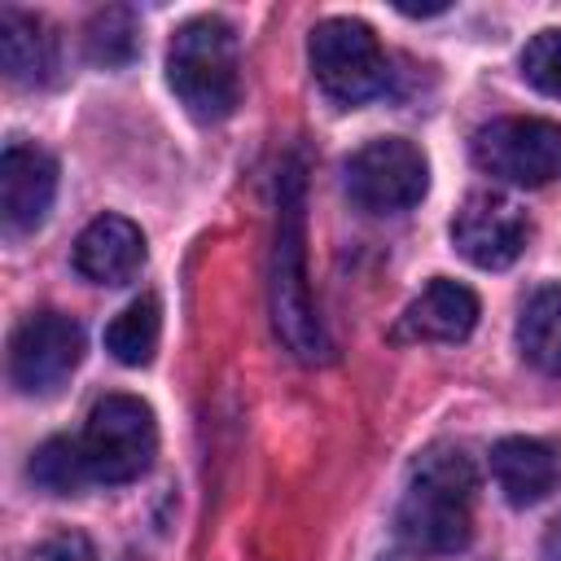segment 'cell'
<instances>
[{"label": "cell", "mask_w": 561, "mask_h": 561, "mask_svg": "<svg viewBox=\"0 0 561 561\" xmlns=\"http://www.w3.org/2000/svg\"><path fill=\"white\" fill-rule=\"evenodd\" d=\"M83 359V329L66 311H35L9 337V377L22 394H53Z\"/></svg>", "instance_id": "obj_8"}, {"label": "cell", "mask_w": 561, "mask_h": 561, "mask_svg": "<svg viewBox=\"0 0 561 561\" xmlns=\"http://www.w3.org/2000/svg\"><path fill=\"white\" fill-rule=\"evenodd\" d=\"M272 324L285 351L302 364L329 355L311 285H307V197L302 167L285 162L276 180V245H272Z\"/></svg>", "instance_id": "obj_1"}, {"label": "cell", "mask_w": 561, "mask_h": 561, "mask_svg": "<svg viewBox=\"0 0 561 561\" xmlns=\"http://www.w3.org/2000/svg\"><path fill=\"white\" fill-rule=\"evenodd\" d=\"M473 491L478 473L460 447H430L399 504V535L430 557H451L473 539Z\"/></svg>", "instance_id": "obj_2"}, {"label": "cell", "mask_w": 561, "mask_h": 561, "mask_svg": "<svg viewBox=\"0 0 561 561\" xmlns=\"http://www.w3.org/2000/svg\"><path fill=\"white\" fill-rule=\"evenodd\" d=\"M425 153L403 136H377L346 158V193L368 215H399L425 197Z\"/></svg>", "instance_id": "obj_6"}, {"label": "cell", "mask_w": 561, "mask_h": 561, "mask_svg": "<svg viewBox=\"0 0 561 561\" xmlns=\"http://www.w3.org/2000/svg\"><path fill=\"white\" fill-rule=\"evenodd\" d=\"M311 75L337 105H359L386 88V53L373 26L355 18H324L307 39Z\"/></svg>", "instance_id": "obj_5"}, {"label": "cell", "mask_w": 561, "mask_h": 561, "mask_svg": "<svg viewBox=\"0 0 561 561\" xmlns=\"http://www.w3.org/2000/svg\"><path fill=\"white\" fill-rule=\"evenodd\" d=\"M88 478L92 473H88V460H83L79 438H48L31 456V482L44 486V491H53V495H75Z\"/></svg>", "instance_id": "obj_17"}, {"label": "cell", "mask_w": 561, "mask_h": 561, "mask_svg": "<svg viewBox=\"0 0 561 561\" xmlns=\"http://www.w3.org/2000/svg\"><path fill=\"white\" fill-rule=\"evenodd\" d=\"M0 57L13 83H39L53 70V35L22 9H0Z\"/></svg>", "instance_id": "obj_14"}, {"label": "cell", "mask_w": 561, "mask_h": 561, "mask_svg": "<svg viewBox=\"0 0 561 561\" xmlns=\"http://www.w3.org/2000/svg\"><path fill=\"white\" fill-rule=\"evenodd\" d=\"M79 447L96 482H131L158 456V421L136 394H105L88 412Z\"/></svg>", "instance_id": "obj_4"}, {"label": "cell", "mask_w": 561, "mask_h": 561, "mask_svg": "<svg viewBox=\"0 0 561 561\" xmlns=\"http://www.w3.org/2000/svg\"><path fill=\"white\" fill-rule=\"evenodd\" d=\"M88 48L101 66H123L131 53H136V26H131V13L127 9H105L92 18L88 26Z\"/></svg>", "instance_id": "obj_18"}, {"label": "cell", "mask_w": 561, "mask_h": 561, "mask_svg": "<svg viewBox=\"0 0 561 561\" xmlns=\"http://www.w3.org/2000/svg\"><path fill=\"white\" fill-rule=\"evenodd\" d=\"M158 337H162V307L153 294L127 302L110 324H105V351L127 364V368H140L153 359L158 351Z\"/></svg>", "instance_id": "obj_16"}, {"label": "cell", "mask_w": 561, "mask_h": 561, "mask_svg": "<svg viewBox=\"0 0 561 561\" xmlns=\"http://www.w3.org/2000/svg\"><path fill=\"white\" fill-rule=\"evenodd\" d=\"M44 561H96V557H92V543H88L83 535L66 530V535L48 539V548H44Z\"/></svg>", "instance_id": "obj_20"}, {"label": "cell", "mask_w": 561, "mask_h": 561, "mask_svg": "<svg viewBox=\"0 0 561 561\" xmlns=\"http://www.w3.org/2000/svg\"><path fill=\"white\" fill-rule=\"evenodd\" d=\"M57 197V162L39 145L13 140L0 158V224L9 237H26L44 224Z\"/></svg>", "instance_id": "obj_10"}, {"label": "cell", "mask_w": 561, "mask_h": 561, "mask_svg": "<svg viewBox=\"0 0 561 561\" xmlns=\"http://www.w3.org/2000/svg\"><path fill=\"white\" fill-rule=\"evenodd\" d=\"M478 324V294L460 280H430L394 324V342H465Z\"/></svg>", "instance_id": "obj_11"}, {"label": "cell", "mask_w": 561, "mask_h": 561, "mask_svg": "<svg viewBox=\"0 0 561 561\" xmlns=\"http://www.w3.org/2000/svg\"><path fill=\"white\" fill-rule=\"evenodd\" d=\"M522 75L530 88L561 101V31H539L522 48Z\"/></svg>", "instance_id": "obj_19"}, {"label": "cell", "mask_w": 561, "mask_h": 561, "mask_svg": "<svg viewBox=\"0 0 561 561\" xmlns=\"http://www.w3.org/2000/svg\"><path fill=\"white\" fill-rule=\"evenodd\" d=\"M517 346L539 373L561 377V285H543L526 298L517 320Z\"/></svg>", "instance_id": "obj_15"}, {"label": "cell", "mask_w": 561, "mask_h": 561, "mask_svg": "<svg viewBox=\"0 0 561 561\" xmlns=\"http://www.w3.org/2000/svg\"><path fill=\"white\" fill-rule=\"evenodd\" d=\"M473 162L495 180L539 188L561 175V123L495 118L473 131Z\"/></svg>", "instance_id": "obj_7"}, {"label": "cell", "mask_w": 561, "mask_h": 561, "mask_svg": "<svg viewBox=\"0 0 561 561\" xmlns=\"http://www.w3.org/2000/svg\"><path fill=\"white\" fill-rule=\"evenodd\" d=\"M145 263V232L123 215H96L75 241V267L96 285H123Z\"/></svg>", "instance_id": "obj_12"}, {"label": "cell", "mask_w": 561, "mask_h": 561, "mask_svg": "<svg viewBox=\"0 0 561 561\" xmlns=\"http://www.w3.org/2000/svg\"><path fill=\"white\" fill-rule=\"evenodd\" d=\"M526 237H530V224H526L522 206L500 197V193L465 197V206L451 219V245L473 267H486V272L508 267L526 250Z\"/></svg>", "instance_id": "obj_9"}, {"label": "cell", "mask_w": 561, "mask_h": 561, "mask_svg": "<svg viewBox=\"0 0 561 561\" xmlns=\"http://www.w3.org/2000/svg\"><path fill=\"white\" fill-rule=\"evenodd\" d=\"M167 79L193 118H228L241 101L237 35L224 18H188L167 48Z\"/></svg>", "instance_id": "obj_3"}, {"label": "cell", "mask_w": 561, "mask_h": 561, "mask_svg": "<svg viewBox=\"0 0 561 561\" xmlns=\"http://www.w3.org/2000/svg\"><path fill=\"white\" fill-rule=\"evenodd\" d=\"M491 478H495V486L504 491L508 504L530 508V504H539V500H548L557 491L561 460H557V451L548 443L513 434V438H500L491 447Z\"/></svg>", "instance_id": "obj_13"}, {"label": "cell", "mask_w": 561, "mask_h": 561, "mask_svg": "<svg viewBox=\"0 0 561 561\" xmlns=\"http://www.w3.org/2000/svg\"><path fill=\"white\" fill-rule=\"evenodd\" d=\"M543 561H561V517L552 522V530L543 539Z\"/></svg>", "instance_id": "obj_21"}]
</instances>
